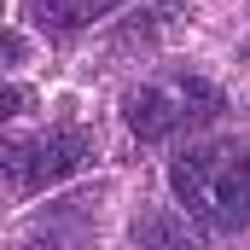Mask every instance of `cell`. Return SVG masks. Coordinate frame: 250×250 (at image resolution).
Returning a JSON list of instances; mask_svg holds the SVG:
<instances>
[{
    "instance_id": "7",
    "label": "cell",
    "mask_w": 250,
    "mask_h": 250,
    "mask_svg": "<svg viewBox=\"0 0 250 250\" xmlns=\"http://www.w3.org/2000/svg\"><path fill=\"white\" fill-rule=\"evenodd\" d=\"M18 59H23V41H18V35H0V70L18 64Z\"/></svg>"
},
{
    "instance_id": "3",
    "label": "cell",
    "mask_w": 250,
    "mask_h": 250,
    "mask_svg": "<svg viewBox=\"0 0 250 250\" xmlns=\"http://www.w3.org/2000/svg\"><path fill=\"white\" fill-rule=\"evenodd\" d=\"M87 157H93V140L82 128H53V134L23 140L12 151V187L18 192H47V187H59L64 175H76Z\"/></svg>"
},
{
    "instance_id": "4",
    "label": "cell",
    "mask_w": 250,
    "mask_h": 250,
    "mask_svg": "<svg viewBox=\"0 0 250 250\" xmlns=\"http://www.w3.org/2000/svg\"><path fill=\"white\" fill-rule=\"evenodd\" d=\"M123 0H29V18H35V29H47V35H76V29H87V23H99L105 12H117Z\"/></svg>"
},
{
    "instance_id": "1",
    "label": "cell",
    "mask_w": 250,
    "mask_h": 250,
    "mask_svg": "<svg viewBox=\"0 0 250 250\" xmlns=\"http://www.w3.org/2000/svg\"><path fill=\"white\" fill-rule=\"evenodd\" d=\"M169 187L198 227L239 233L250 227V146H233V140L192 146L169 163Z\"/></svg>"
},
{
    "instance_id": "5",
    "label": "cell",
    "mask_w": 250,
    "mask_h": 250,
    "mask_svg": "<svg viewBox=\"0 0 250 250\" xmlns=\"http://www.w3.org/2000/svg\"><path fill=\"white\" fill-rule=\"evenodd\" d=\"M134 250H204V239L187 227V215L146 209V215L134 221Z\"/></svg>"
},
{
    "instance_id": "2",
    "label": "cell",
    "mask_w": 250,
    "mask_h": 250,
    "mask_svg": "<svg viewBox=\"0 0 250 250\" xmlns=\"http://www.w3.org/2000/svg\"><path fill=\"white\" fill-rule=\"evenodd\" d=\"M123 111L140 140H169L192 123H209L221 111V87L204 76H163V82H146L140 93H128Z\"/></svg>"
},
{
    "instance_id": "6",
    "label": "cell",
    "mask_w": 250,
    "mask_h": 250,
    "mask_svg": "<svg viewBox=\"0 0 250 250\" xmlns=\"http://www.w3.org/2000/svg\"><path fill=\"white\" fill-rule=\"evenodd\" d=\"M29 105H35V93H29V87L0 82V123H6V117H18V111H29Z\"/></svg>"
}]
</instances>
